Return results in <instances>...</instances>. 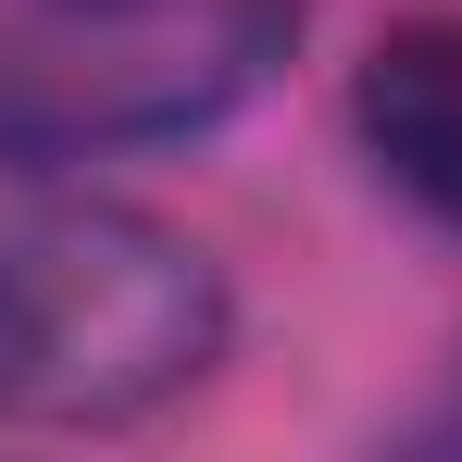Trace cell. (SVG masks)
<instances>
[{
    "label": "cell",
    "instance_id": "6da1fadb",
    "mask_svg": "<svg viewBox=\"0 0 462 462\" xmlns=\"http://www.w3.org/2000/svg\"><path fill=\"white\" fill-rule=\"evenodd\" d=\"M226 363V275L125 200H63L0 237V412L138 425Z\"/></svg>",
    "mask_w": 462,
    "mask_h": 462
},
{
    "label": "cell",
    "instance_id": "7a4b0ae2",
    "mask_svg": "<svg viewBox=\"0 0 462 462\" xmlns=\"http://www.w3.org/2000/svg\"><path fill=\"white\" fill-rule=\"evenodd\" d=\"M300 25L312 0H0V162L63 175L200 138L288 63Z\"/></svg>",
    "mask_w": 462,
    "mask_h": 462
},
{
    "label": "cell",
    "instance_id": "3957f363",
    "mask_svg": "<svg viewBox=\"0 0 462 462\" xmlns=\"http://www.w3.org/2000/svg\"><path fill=\"white\" fill-rule=\"evenodd\" d=\"M350 125H363V162L387 188L462 237V13L387 25L350 76Z\"/></svg>",
    "mask_w": 462,
    "mask_h": 462
}]
</instances>
